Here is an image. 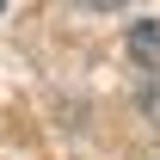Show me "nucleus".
<instances>
[{"mask_svg":"<svg viewBox=\"0 0 160 160\" xmlns=\"http://www.w3.org/2000/svg\"><path fill=\"white\" fill-rule=\"evenodd\" d=\"M129 49H136L148 68H160V25H136V37H129Z\"/></svg>","mask_w":160,"mask_h":160,"instance_id":"f257e3e1","label":"nucleus"},{"mask_svg":"<svg viewBox=\"0 0 160 160\" xmlns=\"http://www.w3.org/2000/svg\"><path fill=\"white\" fill-rule=\"evenodd\" d=\"M86 6H92V12H117L123 0H86Z\"/></svg>","mask_w":160,"mask_h":160,"instance_id":"f03ea898","label":"nucleus"},{"mask_svg":"<svg viewBox=\"0 0 160 160\" xmlns=\"http://www.w3.org/2000/svg\"><path fill=\"white\" fill-rule=\"evenodd\" d=\"M0 12H6V0H0Z\"/></svg>","mask_w":160,"mask_h":160,"instance_id":"7ed1b4c3","label":"nucleus"}]
</instances>
